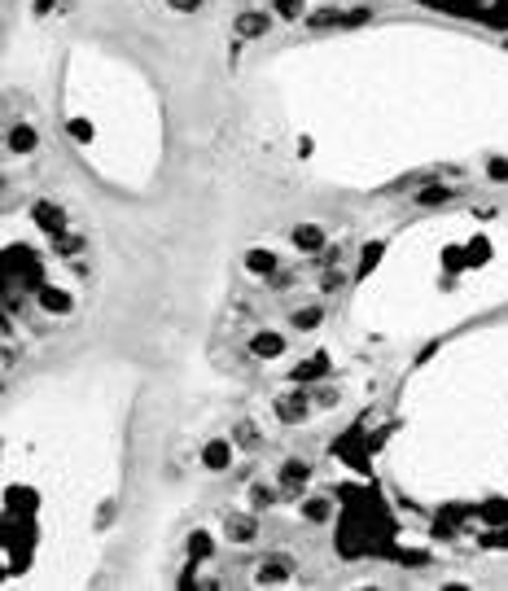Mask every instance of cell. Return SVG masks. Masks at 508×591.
Wrapping results in <instances>:
<instances>
[{"mask_svg":"<svg viewBox=\"0 0 508 591\" xmlns=\"http://www.w3.org/2000/svg\"><path fill=\"white\" fill-rule=\"evenodd\" d=\"M171 9H180V13H193V9H202V0H167Z\"/></svg>","mask_w":508,"mask_h":591,"instance_id":"17","label":"cell"},{"mask_svg":"<svg viewBox=\"0 0 508 591\" xmlns=\"http://www.w3.org/2000/svg\"><path fill=\"white\" fill-rule=\"evenodd\" d=\"M9 145H13L18 154H27V149H35V132H31V127H23V123H18V127L9 132Z\"/></svg>","mask_w":508,"mask_h":591,"instance_id":"7","label":"cell"},{"mask_svg":"<svg viewBox=\"0 0 508 591\" xmlns=\"http://www.w3.org/2000/svg\"><path fill=\"white\" fill-rule=\"evenodd\" d=\"M302 517L307 521H329V499H307L302 504Z\"/></svg>","mask_w":508,"mask_h":591,"instance_id":"9","label":"cell"},{"mask_svg":"<svg viewBox=\"0 0 508 591\" xmlns=\"http://www.w3.org/2000/svg\"><path fill=\"white\" fill-rule=\"evenodd\" d=\"M233 539H254V517H233Z\"/></svg>","mask_w":508,"mask_h":591,"instance_id":"11","label":"cell"},{"mask_svg":"<svg viewBox=\"0 0 508 591\" xmlns=\"http://www.w3.org/2000/svg\"><path fill=\"white\" fill-rule=\"evenodd\" d=\"M416 201H425V206H438V201H447V189H425Z\"/></svg>","mask_w":508,"mask_h":591,"instance_id":"16","label":"cell"},{"mask_svg":"<svg viewBox=\"0 0 508 591\" xmlns=\"http://www.w3.org/2000/svg\"><path fill=\"white\" fill-rule=\"evenodd\" d=\"M276 416H285V421H302V416H307V399H302V394L285 399V403L276 407Z\"/></svg>","mask_w":508,"mask_h":591,"instance_id":"6","label":"cell"},{"mask_svg":"<svg viewBox=\"0 0 508 591\" xmlns=\"http://www.w3.org/2000/svg\"><path fill=\"white\" fill-rule=\"evenodd\" d=\"M49 5H53V0H35V13H49Z\"/></svg>","mask_w":508,"mask_h":591,"instance_id":"19","label":"cell"},{"mask_svg":"<svg viewBox=\"0 0 508 591\" xmlns=\"http://www.w3.org/2000/svg\"><path fill=\"white\" fill-rule=\"evenodd\" d=\"M272 5H276L280 18H298L302 13V0H272Z\"/></svg>","mask_w":508,"mask_h":591,"instance_id":"14","label":"cell"},{"mask_svg":"<svg viewBox=\"0 0 508 591\" xmlns=\"http://www.w3.org/2000/svg\"><path fill=\"white\" fill-rule=\"evenodd\" d=\"M491 175H500V180H508V162L500 158V162H491Z\"/></svg>","mask_w":508,"mask_h":591,"instance_id":"18","label":"cell"},{"mask_svg":"<svg viewBox=\"0 0 508 591\" xmlns=\"http://www.w3.org/2000/svg\"><path fill=\"white\" fill-rule=\"evenodd\" d=\"M250 268H254L259 276H272V268H276V259H272V254H263V250H254V254H250Z\"/></svg>","mask_w":508,"mask_h":591,"instance_id":"10","label":"cell"},{"mask_svg":"<svg viewBox=\"0 0 508 591\" xmlns=\"http://www.w3.org/2000/svg\"><path fill=\"white\" fill-rule=\"evenodd\" d=\"M294 241H298L302 250H320L324 246V232L316 228V223H302V228H294Z\"/></svg>","mask_w":508,"mask_h":591,"instance_id":"5","label":"cell"},{"mask_svg":"<svg viewBox=\"0 0 508 591\" xmlns=\"http://www.w3.org/2000/svg\"><path fill=\"white\" fill-rule=\"evenodd\" d=\"M280 351V342L272 337V333H259V342H254V355H276Z\"/></svg>","mask_w":508,"mask_h":591,"instance_id":"13","label":"cell"},{"mask_svg":"<svg viewBox=\"0 0 508 591\" xmlns=\"http://www.w3.org/2000/svg\"><path fill=\"white\" fill-rule=\"evenodd\" d=\"M324 368H329V359H324V355H316V359H302L298 368H294V381H298V385H307V381L324 377Z\"/></svg>","mask_w":508,"mask_h":591,"instance_id":"4","label":"cell"},{"mask_svg":"<svg viewBox=\"0 0 508 591\" xmlns=\"http://www.w3.org/2000/svg\"><path fill=\"white\" fill-rule=\"evenodd\" d=\"M290 574H294V565H290L285 556H268V561L259 565L254 583H259V587H280V583H290Z\"/></svg>","mask_w":508,"mask_h":591,"instance_id":"1","label":"cell"},{"mask_svg":"<svg viewBox=\"0 0 508 591\" xmlns=\"http://www.w3.org/2000/svg\"><path fill=\"white\" fill-rule=\"evenodd\" d=\"M307 478H311V468L302 464V460H285V464L276 468V486H280V491H298Z\"/></svg>","mask_w":508,"mask_h":591,"instance_id":"2","label":"cell"},{"mask_svg":"<svg viewBox=\"0 0 508 591\" xmlns=\"http://www.w3.org/2000/svg\"><path fill=\"white\" fill-rule=\"evenodd\" d=\"M206 464H211V468H223V464H228V452H223L219 442H215V447H206Z\"/></svg>","mask_w":508,"mask_h":591,"instance_id":"15","label":"cell"},{"mask_svg":"<svg viewBox=\"0 0 508 591\" xmlns=\"http://www.w3.org/2000/svg\"><path fill=\"white\" fill-rule=\"evenodd\" d=\"M233 438H237V447H259V425H250V421H241L237 430H233Z\"/></svg>","mask_w":508,"mask_h":591,"instance_id":"8","label":"cell"},{"mask_svg":"<svg viewBox=\"0 0 508 591\" xmlns=\"http://www.w3.org/2000/svg\"><path fill=\"white\" fill-rule=\"evenodd\" d=\"M320 320H324V311H320V307H307V311H298V316H294L298 329H316Z\"/></svg>","mask_w":508,"mask_h":591,"instance_id":"12","label":"cell"},{"mask_svg":"<svg viewBox=\"0 0 508 591\" xmlns=\"http://www.w3.org/2000/svg\"><path fill=\"white\" fill-rule=\"evenodd\" d=\"M268 27H272V18H268V13H259V9H250V13H241V18H237V35H246V39L268 35Z\"/></svg>","mask_w":508,"mask_h":591,"instance_id":"3","label":"cell"}]
</instances>
